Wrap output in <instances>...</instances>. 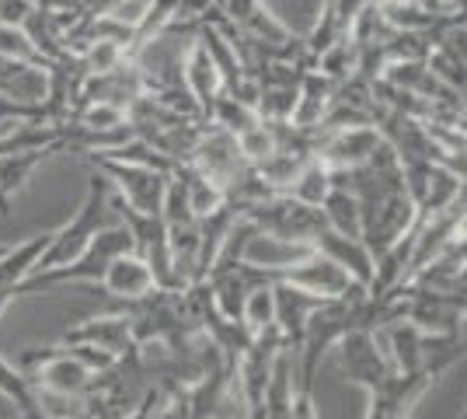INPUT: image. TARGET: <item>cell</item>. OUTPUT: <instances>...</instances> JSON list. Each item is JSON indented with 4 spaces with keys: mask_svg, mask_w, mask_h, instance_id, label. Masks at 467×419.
I'll use <instances>...</instances> for the list:
<instances>
[{
    "mask_svg": "<svg viewBox=\"0 0 467 419\" xmlns=\"http://www.w3.org/2000/svg\"><path fill=\"white\" fill-rule=\"evenodd\" d=\"M122 252H133V238H130V227L126 224H105L95 238L84 245L74 262L57 266V269H42V273H28L18 283V298L25 294H42V290H57L63 283H98L105 277L109 262L122 256Z\"/></svg>",
    "mask_w": 467,
    "mask_h": 419,
    "instance_id": "1",
    "label": "cell"
},
{
    "mask_svg": "<svg viewBox=\"0 0 467 419\" xmlns=\"http://www.w3.org/2000/svg\"><path fill=\"white\" fill-rule=\"evenodd\" d=\"M109 196H112V182L105 179L101 172L91 168V179H88V196L78 206V214L67 220L63 227L49 231V245L42 248L39 262L32 273H42V269H57V266H67L74 262L84 252V245L95 238L98 231L105 227V210H109Z\"/></svg>",
    "mask_w": 467,
    "mask_h": 419,
    "instance_id": "2",
    "label": "cell"
},
{
    "mask_svg": "<svg viewBox=\"0 0 467 419\" xmlns=\"http://www.w3.org/2000/svg\"><path fill=\"white\" fill-rule=\"evenodd\" d=\"M241 217L252 220L258 235L279 241V245H293V248H311L314 238L328 227L321 206H307L286 193H273L265 200L241 206Z\"/></svg>",
    "mask_w": 467,
    "mask_h": 419,
    "instance_id": "3",
    "label": "cell"
},
{
    "mask_svg": "<svg viewBox=\"0 0 467 419\" xmlns=\"http://www.w3.org/2000/svg\"><path fill=\"white\" fill-rule=\"evenodd\" d=\"M84 161L112 182V193L122 203H130L140 214H161L164 189H168V172H157V168H147L137 161L105 158V154H84Z\"/></svg>",
    "mask_w": 467,
    "mask_h": 419,
    "instance_id": "4",
    "label": "cell"
},
{
    "mask_svg": "<svg viewBox=\"0 0 467 419\" xmlns=\"http://www.w3.org/2000/svg\"><path fill=\"white\" fill-rule=\"evenodd\" d=\"M189 164H192L195 172H202L206 179H213L216 185H223V193L248 172V161H244L241 147H237V137L210 120H202L199 133H195V143L192 151H189Z\"/></svg>",
    "mask_w": 467,
    "mask_h": 419,
    "instance_id": "5",
    "label": "cell"
},
{
    "mask_svg": "<svg viewBox=\"0 0 467 419\" xmlns=\"http://www.w3.org/2000/svg\"><path fill=\"white\" fill-rule=\"evenodd\" d=\"M335 350H338V363H342L346 378L363 392H373L398 374L377 340V329H352L335 342Z\"/></svg>",
    "mask_w": 467,
    "mask_h": 419,
    "instance_id": "6",
    "label": "cell"
},
{
    "mask_svg": "<svg viewBox=\"0 0 467 419\" xmlns=\"http://www.w3.org/2000/svg\"><path fill=\"white\" fill-rule=\"evenodd\" d=\"M384 143L377 126H346V130H317L314 158L331 172L359 168L373 158V151Z\"/></svg>",
    "mask_w": 467,
    "mask_h": 419,
    "instance_id": "7",
    "label": "cell"
},
{
    "mask_svg": "<svg viewBox=\"0 0 467 419\" xmlns=\"http://www.w3.org/2000/svg\"><path fill=\"white\" fill-rule=\"evenodd\" d=\"M440 381L436 371H415V374H394L388 384L367 392L370 395V405H367V416L363 419H405L411 416V405L426 395L429 388Z\"/></svg>",
    "mask_w": 467,
    "mask_h": 419,
    "instance_id": "8",
    "label": "cell"
},
{
    "mask_svg": "<svg viewBox=\"0 0 467 419\" xmlns=\"http://www.w3.org/2000/svg\"><path fill=\"white\" fill-rule=\"evenodd\" d=\"M325 300H328V298L311 294V290H304V287H296V283H286V279L273 283L275 329L286 336L290 350H296V346H300V340H304V329H307V319H311V315L321 308V304H325Z\"/></svg>",
    "mask_w": 467,
    "mask_h": 419,
    "instance_id": "9",
    "label": "cell"
},
{
    "mask_svg": "<svg viewBox=\"0 0 467 419\" xmlns=\"http://www.w3.org/2000/svg\"><path fill=\"white\" fill-rule=\"evenodd\" d=\"M377 340L384 346V353H388L390 367L398 371V374H415V371H422L429 360V332H422L419 325H411V321L398 319V321H388V325H380L377 329Z\"/></svg>",
    "mask_w": 467,
    "mask_h": 419,
    "instance_id": "10",
    "label": "cell"
},
{
    "mask_svg": "<svg viewBox=\"0 0 467 419\" xmlns=\"http://www.w3.org/2000/svg\"><path fill=\"white\" fill-rule=\"evenodd\" d=\"M59 342H88V346H98L112 357H122L130 353L137 342H133V325L122 311H112V315H101V319H84L80 325L67 329Z\"/></svg>",
    "mask_w": 467,
    "mask_h": 419,
    "instance_id": "11",
    "label": "cell"
},
{
    "mask_svg": "<svg viewBox=\"0 0 467 419\" xmlns=\"http://www.w3.org/2000/svg\"><path fill=\"white\" fill-rule=\"evenodd\" d=\"M182 84H185V91L192 95V101L199 105V112H202V120L210 116V105L216 101V95L223 91V78H220V70L213 67L210 60V53L202 49V42L195 39L185 46V57H182Z\"/></svg>",
    "mask_w": 467,
    "mask_h": 419,
    "instance_id": "12",
    "label": "cell"
},
{
    "mask_svg": "<svg viewBox=\"0 0 467 419\" xmlns=\"http://www.w3.org/2000/svg\"><path fill=\"white\" fill-rule=\"evenodd\" d=\"M101 283V290L109 294V298L116 300H137L143 294H150L157 283H154V273H150V266L140 259L137 252H122L116 259L109 262V269H105V277L98 279Z\"/></svg>",
    "mask_w": 467,
    "mask_h": 419,
    "instance_id": "13",
    "label": "cell"
},
{
    "mask_svg": "<svg viewBox=\"0 0 467 419\" xmlns=\"http://www.w3.org/2000/svg\"><path fill=\"white\" fill-rule=\"evenodd\" d=\"M335 80L325 78L317 67H307L304 78H300V88H296V105H293L290 122L300 126V130H317L325 112H328L331 99H335Z\"/></svg>",
    "mask_w": 467,
    "mask_h": 419,
    "instance_id": "14",
    "label": "cell"
},
{
    "mask_svg": "<svg viewBox=\"0 0 467 419\" xmlns=\"http://www.w3.org/2000/svg\"><path fill=\"white\" fill-rule=\"evenodd\" d=\"M311 248H314V252H321L325 259H331L335 266H342V269H346L356 283L370 287L373 259H370V252H367V245H363L359 238H346V235H338V231L325 227V231L314 238Z\"/></svg>",
    "mask_w": 467,
    "mask_h": 419,
    "instance_id": "15",
    "label": "cell"
},
{
    "mask_svg": "<svg viewBox=\"0 0 467 419\" xmlns=\"http://www.w3.org/2000/svg\"><path fill=\"white\" fill-rule=\"evenodd\" d=\"M331 193V168H325L317 158H307L304 168L293 175V182L286 185V196L307 203V206H321L325 196Z\"/></svg>",
    "mask_w": 467,
    "mask_h": 419,
    "instance_id": "16",
    "label": "cell"
},
{
    "mask_svg": "<svg viewBox=\"0 0 467 419\" xmlns=\"http://www.w3.org/2000/svg\"><path fill=\"white\" fill-rule=\"evenodd\" d=\"M321 214H325L331 231H338L346 238H359V203H356L349 189L331 185V193L321 203Z\"/></svg>",
    "mask_w": 467,
    "mask_h": 419,
    "instance_id": "17",
    "label": "cell"
},
{
    "mask_svg": "<svg viewBox=\"0 0 467 419\" xmlns=\"http://www.w3.org/2000/svg\"><path fill=\"white\" fill-rule=\"evenodd\" d=\"M0 60L18 63V67L49 70V60L36 49V42L28 39V32H25L21 25H4V21H0Z\"/></svg>",
    "mask_w": 467,
    "mask_h": 419,
    "instance_id": "18",
    "label": "cell"
},
{
    "mask_svg": "<svg viewBox=\"0 0 467 419\" xmlns=\"http://www.w3.org/2000/svg\"><path fill=\"white\" fill-rule=\"evenodd\" d=\"M210 122H216V126H223L227 133H234V137H241L244 130H252L258 120V112H254V105H248V101L234 99L231 91H220L216 95V101L210 105V116H206Z\"/></svg>",
    "mask_w": 467,
    "mask_h": 419,
    "instance_id": "19",
    "label": "cell"
},
{
    "mask_svg": "<svg viewBox=\"0 0 467 419\" xmlns=\"http://www.w3.org/2000/svg\"><path fill=\"white\" fill-rule=\"evenodd\" d=\"M241 321L252 329V332H262L275 321V304H273V283H262L254 287L252 294L244 298V308H241Z\"/></svg>",
    "mask_w": 467,
    "mask_h": 419,
    "instance_id": "20",
    "label": "cell"
},
{
    "mask_svg": "<svg viewBox=\"0 0 467 419\" xmlns=\"http://www.w3.org/2000/svg\"><path fill=\"white\" fill-rule=\"evenodd\" d=\"M21 120H49V112H46V105H36V101H18L15 95L0 91V133H4L7 126L21 122Z\"/></svg>",
    "mask_w": 467,
    "mask_h": 419,
    "instance_id": "21",
    "label": "cell"
},
{
    "mask_svg": "<svg viewBox=\"0 0 467 419\" xmlns=\"http://www.w3.org/2000/svg\"><path fill=\"white\" fill-rule=\"evenodd\" d=\"M210 11H213L210 0H178V18L185 21H202Z\"/></svg>",
    "mask_w": 467,
    "mask_h": 419,
    "instance_id": "22",
    "label": "cell"
},
{
    "mask_svg": "<svg viewBox=\"0 0 467 419\" xmlns=\"http://www.w3.org/2000/svg\"><path fill=\"white\" fill-rule=\"evenodd\" d=\"M39 7H46V11H78L84 0H36Z\"/></svg>",
    "mask_w": 467,
    "mask_h": 419,
    "instance_id": "23",
    "label": "cell"
},
{
    "mask_svg": "<svg viewBox=\"0 0 467 419\" xmlns=\"http://www.w3.org/2000/svg\"><path fill=\"white\" fill-rule=\"evenodd\" d=\"M15 300H18V283H15V287H0V319L7 315V308H11Z\"/></svg>",
    "mask_w": 467,
    "mask_h": 419,
    "instance_id": "24",
    "label": "cell"
},
{
    "mask_svg": "<svg viewBox=\"0 0 467 419\" xmlns=\"http://www.w3.org/2000/svg\"><path fill=\"white\" fill-rule=\"evenodd\" d=\"M11 245H15V241H0V256H7V252H11Z\"/></svg>",
    "mask_w": 467,
    "mask_h": 419,
    "instance_id": "25",
    "label": "cell"
},
{
    "mask_svg": "<svg viewBox=\"0 0 467 419\" xmlns=\"http://www.w3.org/2000/svg\"><path fill=\"white\" fill-rule=\"evenodd\" d=\"M210 4H213V11H223V4H227V0H210Z\"/></svg>",
    "mask_w": 467,
    "mask_h": 419,
    "instance_id": "26",
    "label": "cell"
}]
</instances>
